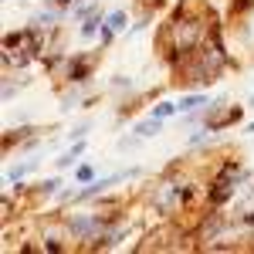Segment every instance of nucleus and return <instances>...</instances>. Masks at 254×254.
Instances as JSON below:
<instances>
[{
	"instance_id": "dca6fc26",
	"label": "nucleus",
	"mask_w": 254,
	"mask_h": 254,
	"mask_svg": "<svg viewBox=\"0 0 254 254\" xmlns=\"http://www.w3.org/2000/svg\"><path fill=\"white\" fill-rule=\"evenodd\" d=\"M251 105H254V98H251Z\"/></svg>"
},
{
	"instance_id": "ddd939ff",
	"label": "nucleus",
	"mask_w": 254,
	"mask_h": 254,
	"mask_svg": "<svg viewBox=\"0 0 254 254\" xmlns=\"http://www.w3.org/2000/svg\"><path fill=\"white\" fill-rule=\"evenodd\" d=\"M78 180H81V183H88V180H92V166H78Z\"/></svg>"
},
{
	"instance_id": "20e7f679",
	"label": "nucleus",
	"mask_w": 254,
	"mask_h": 254,
	"mask_svg": "<svg viewBox=\"0 0 254 254\" xmlns=\"http://www.w3.org/2000/svg\"><path fill=\"white\" fill-rule=\"evenodd\" d=\"M71 234L75 237H95L98 234V220L95 217H75V220H71Z\"/></svg>"
},
{
	"instance_id": "f257e3e1",
	"label": "nucleus",
	"mask_w": 254,
	"mask_h": 254,
	"mask_svg": "<svg viewBox=\"0 0 254 254\" xmlns=\"http://www.w3.org/2000/svg\"><path fill=\"white\" fill-rule=\"evenodd\" d=\"M220 64H224V58H220L217 51H200V55H196V64L187 71V81H196V85L203 81V85H207V81H214V75L220 71Z\"/></svg>"
},
{
	"instance_id": "f03ea898",
	"label": "nucleus",
	"mask_w": 254,
	"mask_h": 254,
	"mask_svg": "<svg viewBox=\"0 0 254 254\" xmlns=\"http://www.w3.org/2000/svg\"><path fill=\"white\" fill-rule=\"evenodd\" d=\"M166 38H176V51H187V48H193L196 41H200V27H196L193 20H183V24H176L166 31Z\"/></svg>"
},
{
	"instance_id": "4468645a",
	"label": "nucleus",
	"mask_w": 254,
	"mask_h": 254,
	"mask_svg": "<svg viewBox=\"0 0 254 254\" xmlns=\"http://www.w3.org/2000/svg\"><path fill=\"white\" fill-rule=\"evenodd\" d=\"M251 217H254V196L244 203V220H251Z\"/></svg>"
},
{
	"instance_id": "423d86ee",
	"label": "nucleus",
	"mask_w": 254,
	"mask_h": 254,
	"mask_svg": "<svg viewBox=\"0 0 254 254\" xmlns=\"http://www.w3.org/2000/svg\"><path fill=\"white\" fill-rule=\"evenodd\" d=\"M126 10H112V14H109V17H105V27H109V31H112V34H119V31H122V27H126Z\"/></svg>"
},
{
	"instance_id": "39448f33",
	"label": "nucleus",
	"mask_w": 254,
	"mask_h": 254,
	"mask_svg": "<svg viewBox=\"0 0 254 254\" xmlns=\"http://www.w3.org/2000/svg\"><path fill=\"white\" fill-rule=\"evenodd\" d=\"M237 119H241V109H220L217 116L207 119V126H210V129H220V126H227V122H237Z\"/></svg>"
},
{
	"instance_id": "9b49d317",
	"label": "nucleus",
	"mask_w": 254,
	"mask_h": 254,
	"mask_svg": "<svg viewBox=\"0 0 254 254\" xmlns=\"http://www.w3.org/2000/svg\"><path fill=\"white\" fill-rule=\"evenodd\" d=\"M27 170H34V159H27V163H24V166H17V170H10V173H7V180H10V183H14V180H20V176L27 173Z\"/></svg>"
},
{
	"instance_id": "0eeeda50",
	"label": "nucleus",
	"mask_w": 254,
	"mask_h": 254,
	"mask_svg": "<svg viewBox=\"0 0 254 254\" xmlns=\"http://www.w3.org/2000/svg\"><path fill=\"white\" fill-rule=\"evenodd\" d=\"M102 24H105V20L98 17V14H88V17H85V24H81V38H92Z\"/></svg>"
},
{
	"instance_id": "2eb2a0df",
	"label": "nucleus",
	"mask_w": 254,
	"mask_h": 254,
	"mask_svg": "<svg viewBox=\"0 0 254 254\" xmlns=\"http://www.w3.org/2000/svg\"><path fill=\"white\" fill-rule=\"evenodd\" d=\"M55 3H71V0H55Z\"/></svg>"
},
{
	"instance_id": "9d476101",
	"label": "nucleus",
	"mask_w": 254,
	"mask_h": 254,
	"mask_svg": "<svg viewBox=\"0 0 254 254\" xmlns=\"http://www.w3.org/2000/svg\"><path fill=\"white\" fill-rule=\"evenodd\" d=\"M176 109H180V102H159L156 109H153V116H156V119H166V116H173Z\"/></svg>"
},
{
	"instance_id": "f8f14e48",
	"label": "nucleus",
	"mask_w": 254,
	"mask_h": 254,
	"mask_svg": "<svg viewBox=\"0 0 254 254\" xmlns=\"http://www.w3.org/2000/svg\"><path fill=\"white\" fill-rule=\"evenodd\" d=\"M78 153H81V142H78V146H75V149H68V153H64V156L58 159V166H68V163H71V159L78 156Z\"/></svg>"
},
{
	"instance_id": "7ed1b4c3",
	"label": "nucleus",
	"mask_w": 254,
	"mask_h": 254,
	"mask_svg": "<svg viewBox=\"0 0 254 254\" xmlns=\"http://www.w3.org/2000/svg\"><path fill=\"white\" fill-rule=\"evenodd\" d=\"M180 190H176L173 183H163V187H159V193L153 196V203H156V210H163V214H170V210H176V207H180Z\"/></svg>"
},
{
	"instance_id": "6e6552de",
	"label": "nucleus",
	"mask_w": 254,
	"mask_h": 254,
	"mask_svg": "<svg viewBox=\"0 0 254 254\" xmlns=\"http://www.w3.org/2000/svg\"><path fill=\"white\" fill-rule=\"evenodd\" d=\"M200 105H207V98H203V95H187V98H180V112H193V109H200Z\"/></svg>"
},
{
	"instance_id": "1a4fd4ad",
	"label": "nucleus",
	"mask_w": 254,
	"mask_h": 254,
	"mask_svg": "<svg viewBox=\"0 0 254 254\" xmlns=\"http://www.w3.org/2000/svg\"><path fill=\"white\" fill-rule=\"evenodd\" d=\"M156 132H159V119L156 116L149 119V122H139V126H136V136H142V139H146V136H156Z\"/></svg>"
}]
</instances>
